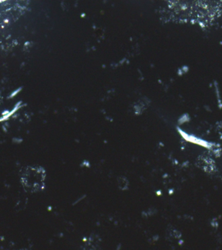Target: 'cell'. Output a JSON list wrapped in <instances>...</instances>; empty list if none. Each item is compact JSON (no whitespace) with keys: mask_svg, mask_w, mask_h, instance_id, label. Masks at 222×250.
Wrapping results in <instances>:
<instances>
[{"mask_svg":"<svg viewBox=\"0 0 222 250\" xmlns=\"http://www.w3.org/2000/svg\"><path fill=\"white\" fill-rule=\"evenodd\" d=\"M46 170L41 166H28L21 173V185L29 192L36 193L42 191L46 187Z\"/></svg>","mask_w":222,"mask_h":250,"instance_id":"obj_1","label":"cell"},{"mask_svg":"<svg viewBox=\"0 0 222 250\" xmlns=\"http://www.w3.org/2000/svg\"><path fill=\"white\" fill-rule=\"evenodd\" d=\"M117 186L120 190L125 191L129 188L130 186V182L128 179L125 177H120L117 179Z\"/></svg>","mask_w":222,"mask_h":250,"instance_id":"obj_2","label":"cell"}]
</instances>
